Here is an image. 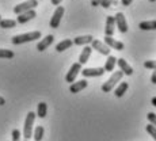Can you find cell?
I'll return each instance as SVG.
<instances>
[{
  "label": "cell",
  "mask_w": 156,
  "mask_h": 141,
  "mask_svg": "<svg viewBox=\"0 0 156 141\" xmlns=\"http://www.w3.org/2000/svg\"><path fill=\"white\" fill-rule=\"evenodd\" d=\"M72 40H64V41H61L60 44H57L56 45V50L57 52H64V50H67V49H69V48L72 46Z\"/></svg>",
  "instance_id": "21"
},
{
  "label": "cell",
  "mask_w": 156,
  "mask_h": 141,
  "mask_svg": "<svg viewBox=\"0 0 156 141\" xmlns=\"http://www.w3.org/2000/svg\"><path fill=\"white\" fill-rule=\"evenodd\" d=\"M117 64H118L119 69L124 75H128V76H130L132 73H133V68L130 67V65L126 62V60L124 58H117Z\"/></svg>",
  "instance_id": "14"
},
{
  "label": "cell",
  "mask_w": 156,
  "mask_h": 141,
  "mask_svg": "<svg viewBox=\"0 0 156 141\" xmlns=\"http://www.w3.org/2000/svg\"><path fill=\"white\" fill-rule=\"evenodd\" d=\"M114 30H115V20H114V16H107L106 27H105V34H106V37H112L114 34Z\"/></svg>",
  "instance_id": "15"
},
{
  "label": "cell",
  "mask_w": 156,
  "mask_h": 141,
  "mask_svg": "<svg viewBox=\"0 0 156 141\" xmlns=\"http://www.w3.org/2000/svg\"><path fill=\"white\" fill-rule=\"evenodd\" d=\"M145 130L148 132V133L151 134L152 137H154V140L156 141V128L154 126V125H147V126H145Z\"/></svg>",
  "instance_id": "26"
},
{
  "label": "cell",
  "mask_w": 156,
  "mask_h": 141,
  "mask_svg": "<svg viewBox=\"0 0 156 141\" xmlns=\"http://www.w3.org/2000/svg\"><path fill=\"white\" fill-rule=\"evenodd\" d=\"M151 103H152V104H154V106L156 107V97H154V98L151 99Z\"/></svg>",
  "instance_id": "36"
},
{
  "label": "cell",
  "mask_w": 156,
  "mask_h": 141,
  "mask_svg": "<svg viewBox=\"0 0 156 141\" xmlns=\"http://www.w3.org/2000/svg\"><path fill=\"white\" fill-rule=\"evenodd\" d=\"M48 114V104L45 103V102H41V103H38V107H37V115L40 117V118H45Z\"/></svg>",
  "instance_id": "23"
},
{
  "label": "cell",
  "mask_w": 156,
  "mask_h": 141,
  "mask_svg": "<svg viewBox=\"0 0 156 141\" xmlns=\"http://www.w3.org/2000/svg\"><path fill=\"white\" fill-rule=\"evenodd\" d=\"M147 118H148V121L151 122V125H154L156 128V114L155 113H148L147 114Z\"/></svg>",
  "instance_id": "29"
},
{
  "label": "cell",
  "mask_w": 156,
  "mask_h": 141,
  "mask_svg": "<svg viewBox=\"0 0 156 141\" xmlns=\"http://www.w3.org/2000/svg\"><path fill=\"white\" fill-rule=\"evenodd\" d=\"M84 77H99L105 73V69L102 67L99 68H86V69L80 71Z\"/></svg>",
  "instance_id": "9"
},
{
  "label": "cell",
  "mask_w": 156,
  "mask_h": 141,
  "mask_svg": "<svg viewBox=\"0 0 156 141\" xmlns=\"http://www.w3.org/2000/svg\"><path fill=\"white\" fill-rule=\"evenodd\" d=\"M35 16H37V12H35L34 10H31V11H27V12H23V14L18 15L16 23H20V25H25V23H27L29 20L34 19Z\"/></svg>",
  "instance_id": "11"
},
{
  "label": "cell",
  "mask_w": 156,
  "mask_h": 141,
  "mask_svg": "<svg viewBox=\"0 0 156 141\" xmlns=\"http://www.w3.org/2000/svg\"><path fill=\"white\" fill-rule=\"evenodd\" d=\"M80 71H82V65L79 64V62H75V64H72V67L69 68V71H68V73L65 75V82L68 83H73L75 80H76L77 75L80 73Z\"/></svg>",
  "instance_id": "5"
},
{
  "label": "cell",
  "mask_w": 156,
  "mask_h": 141,
  "mask_svg": "<svg viewBox=\"0 0 156 141\" xmlns=\"http://www.w3.org/2000/svg\"><path fill=\"white\" fill-rule=\"evenodd\" d=\"M115 64H117V58H115V57H114V56H109V57H107V60H106V64H105V67H103L105 72L114 71Z\"/></svg>",
  "instance_id": "19"
},
{
  "label": "cell",
  "mask_w": 156,
  "mask_h": 141,
  "mask_svg": "<svg viewBox=\"0 0 156 141\" xmlns=\"http://www.w3.org/2000/svg\"><path fill=\"white\" fill-rule=\"evenodd\" d=\"M114 20H115V26L118 27V30L121 33H126L128 31V22L126 18L122 12H117L115 16H114Z\"/></svg>",
  "instance_id": "7"
},
{
  "label": "cell",
  "mask_w": 156,
  "mask_h": 141,
  "mask_svg": "<svg viewBox=\"0 0 156 141\" xmlns=\"http://www.w3.org/2000/svg\"><path fill=\"white\" fill-rule=\"evenodd\" d=\"M11 136H12V141H20V137H22V133H20L19 129H14L12 133H11Z\"/></svg>",
  "instance_id": "27"
},
{
  "label": "cell",
  "mask_w": 156,
  "mask_h": 141,
  "mask_svg": "<svg viewBox=\"0 0 156 141\" xmlns=\"http://www.w3.org/2000/svg\"><path fill=\"white\" fill-rule=\"evenodd\" d=\"M92 41H94V37L92 35H79V37H76L72 42H73L75 45H79V46H82V45H88L91 44Z\"/></svg>",
  "instance_id": "16"
},
{
  "label": "cell",
  "mask_w": 156,
  "mask_h": 141,
  "mask_svg": "<svg viewBox=\"0 0 156 141\" xmlns=\"http://www.w3.org/2000/svg\"><path fill=\"white\" fill-rule=\"evenodd\" d=\"M16 26V20L14 19H2L0 20V27L2 29H12Z\"/></svg>",
  "instance_id": "24"
},
{
  "label": "cell",
  "mask_w": 156,
  "mask_h": 141,
  "mask_svg": "<svg viewBox=\"0 0 156 141\" xmlns=\"http://www.w3.org/2000/svg\"><path fill=\"white\" fill-rule=\"evenodd\" d=\"M128 88H129V84L126 82H122L121 84H119L118 87L115 88V92H114V95H115L117 98H122L125 95V92L128 91Z\"/></svg>",
  "instance_id": "20"
},
{
  "label": "cell",
  "mask_w": 156,
  "mask_h": 141,
  "mask_svg": "<svg viewBox=\"0 0 156 141\" xmlns=\"http://www.w3.org/2000/svg\"><path fill=\"white\" fill-rule=\"evenodd\" d=\"M37 5H38V0H27V2H25V3H20V4L15 5L14 12L16 15H20L23 12H27V11L34 10Z\"/></svg>",
  "instance_id": "4"
},
{
  "label": "cell",
  "mask_w": 156,
  "mask_h": 141,
  "mask_svg": "<svg viewBox=\"0 0 156 141\" xmlns=\"http://www.w3.org/2000/svg\"><path fill=\"white\" fill-rule=\"evenodd\" d=\"M61 2H62V0H52V4L53 5H58Z\"/></svg>",
  "instance_id": "34"
},
{
  "label": "cell",
  "mask_w": 156,
  "mask_h": 141,
  "mask_svg": "<svg viewBox=\"0 0 156 141\" xmlns=\"http://www.w3.org/2000/svg\"><path fill=\"white\" fill-rule=\"evenodd\" d=\"M105 44H106L110 49H115V50H124V48H125L124 44L114 40L113 37H105Z\"/></svg>",
  "instance_id": "12"
},
{
  "label": "cell",
  "mask_w": 156,
  "mask_h": 141,
  "mask_svg": "<svg viewBox=\"0 0 156 141\" xmlns=\"http://www.w3.org/2000/svg\"><path fill=\"white\" fill-rule=\"evenodd\" d=\"M132 3H133V0H121V4H122V5H125V7L130 5Z\"/></svg>",
  "instance_id": "31"
},
{
  "label": "cell",
  "mask_w": 156,
  "mask_h": 141,
  "mask_svg": "<svg viewBox=\"0 0 156 141\" xmlns=\"http://www.w3.org/2000/svg\"><path fill=\"white\" fill-rule=\"evenodd\" d=\"M87 86H88V82H87L86 79L79 80V82H73L69 87V91L72 92V94H77V92H80L82 90H84Z\"/></svg>",
  "instance_id": "13"
},
{
  "label": "cell",
  "mask_w": 156,
  "mask_h": 141,
  "mask_svg": "<svg viewBox=\"0 0 156 141\" xmlns=\"http://www.w3.org/2000/svg\"><path fill=\"white\" fill-rule=\"evenodd\" d=\"M25 141H30V140H25Z\"/></svg>",
  "instance_id": "38"
},
{
  "label": "cell",
  "mask_w": 156,
  "mask_h": 141,
  "mask_svg": "<svg viewBox=\"0 0 156 141\" xmlns=\"http://www.w3.org/2000/svg\"><path fill=\"white\" fill-rule=\"evenodd\" d=\"M91 5H94V7L101 5V0H91Z\"/></svg>",
  "instance_id": "33"
},
{
  "label": "cell",
  "mask_w": 156,
  "mask_h": 141,
  "mask_svg": "<svg viewBox=\"0 0 156 141\" xmlns=\"http://www.w3.org/2000/svg\"><path fill=\"white\" fill-rule=\"evenodd\" d=\"M34 121H35V113L30 111L26 115L25 125H23V137H25V140H30L33 137V125H34Z\"/></svg>",
  "instance_id": "2"
},
{
  "label": "cell",
  "mask_w": 156,
  "mask_h": 141,
  "mask_svg": "<svg viewBox=\"0 0 156 141\" xmlns=\"http://www.w3.org/2000/svg\"><path fill=\"white\" fill-rule=\"evenodd\" d=\"M149 2H152V3H154V2H156V0H149Z\"/></svg>",
  "instance_id": "37"
},
{
  "label": "cell",
  "mask_w": 156,
  "mask_h": 141,
  "mask_svg": "<svg viewBox=\"0 0 156 141\" xmlns=\"http://www.w3.org/2000/svg\"><path fill=\"white\" fill-rule=\"evenodd\" d=\"M64 12H65V10H64V7H62V5H58V7L56 8V11L53 12L52 19H50V27H52V29H57V27H58Z\"/></svg>",
  "instance_id": "6"
},
{
  "label": "cell",
  "mask_w": 156,
  "mask_h": 141,
  "mask_svg": "<svg viewBox=\"0 0 156 141\" xmlns=\"http://www.w3.org/2000/svg\"><path fill=\"white\" fill-rule=\"evenodd\" d=\"M0 20H2V16H0Z\"/></svg>",
  "instance_id": "39"
},
{
  "label": "cell",
  "mask_w": 156,
  "mask_h": 141,
  "mask_svg": "<svg viewBox=\"0 0 156 141\" xmlns=\"http://www.w3.org/2000/svg\"><path fill=\"white\" fill-rule=\"evenodd\" d=\"M122 77H124V73H122L121 71L114 72L112 76H110V79L107 80V82H105V84L102 86V91H103V92H110L114 87H115L117 83L121 82Z\"/></svg>",
  "instance_id": "3"
},
{
  "label": "cell",
  "mask_w": 156,
  "mask_h": 141,
  "mask_svg": "<svg viewBox=\"0 0 156 141\" xmlns=\"http://www.w3.org/2000/svg\"><path fill=\"white\" fill-rule=\"evenodd\" d=\"M151 82L154 83V84H156V69L152 72V76H151Z\"/></svg>",
  "instance_id": "32"
},
{
  "label": "cell",
  "mask_w": 156,
  "mask_h": 141,
  "mask_svg": "<svg viewBox=\"0 0 156 141\" xmlns=\"http://www.w3.org/2000/svg\"><path fill=\"white\" fill-rule=\"evenodd\" d=\"M41 38V31L35 30V31H30V33H25V34H19V35H15L12 37L11 42L14 45H20V44H25V42H31V41H35Z\"/></svg>",
  "instance_id": "1"
},
{
  "label": "cell",
  "mask_w": 156,
  "mask_h": 141,
  "mask_svg": "<svg viewBox=\"0 0 156 141\" xmlns=\"http://www.w3.org/2000/svg\"><path fill=\"white\" fill-rule=\"evenodd\" d=\"M14 52L10 49H0V58H12Z\"/></svg>",
  "instance_id": "25"
},
{
  "label": "cell",
  "mask_w": 156,
  "mask_h": 141,
  "mask_svg": "<svg viewBox=\"0 0 156 141\" xmlns=\"http://www.w3.org/2000/svg\"><path fill=\"white\" fill-rule=\"evenodd\" d=\"M91 48L92 49H95L97 52H99L101 55H105V56H110V48L107 46L105 42H102V41H98V40H94L91 42Z\"/></svg>",
  "instance_id": "8"
},
{
  "label": "cell",
  "mask_w": 156,
  "mask_h": 141,
  "mask_svg": "<svg viewBox=\"0 0 156 141\" xmlns=\"http://www.w3.org/2000/svg\"><path fill=\"white\" fill-rule=\"evenodd\" d=\"M53 41H55V35H52V34L46 35L44 40H41L40 42L37 44V50H38V52H44L46 48H49L50 45L53 44Z\"/></svg>",
  "instance_id": "10"
},
{
  "label": "cell",
  "mask_w": 156,
  "mask_h": 141,
  "mask_svg": "<svg viewBox=\"0 0 156 141\" xmlns=\"http://www.w3.org/2000/svg\"><path fill=\"white\" fill-rule=\"evenodd\" d=\"M4 104H5V99L3 97H0V106H4Z\"/></svg>",
  "instance_id": "35"
},
{
  "label": "cell",
  "mask_w": 156,
  "mask_h": 141,
  "mask_svg": "<svg viewBox=\"0 0 156 141\" xmlns=\"http://www.w3.org/2000/svg\"><path fill=\"white\" fill-rule=\"evenodd\" d=\"M139 29L144 30V31H148V30H156V20H144V22H140Z\"/></svg>",
  "instance_id": "18"
},
{
  "label": "cell",
  "mask_w": 156,
  "mask_h": 141,
  "mask_svg": "<svg viewBox=\"0 0 156 141\" xmlns=\"http://www.w3.org/2000/svg\"><path fill=\"white\" fill-rule=\"evenodd\" d=\"M91 53H92V48L91 46H84V49L82 50V53H80V56H79V64L80 65L86 64V62L88 61Z\"/></svg>",
  "instance_id": "17"
},
{
  "label": "cell",
  "mask_w": 156,
  "mask_h": 141,
  "mask_svg": "<svg viewBox=\"0 0 156 141\" xmlns=\"http://www.w3.org/2000/svg\"><path fill=\"white\" fill-rule=\"evenodd\" d=\"M113 2H114V0H101V5L103 8H109L110 5L113 4Z\"/></svg>",
  "instance_id": "30"
},
{
  "label": "cell",
  "mask_w": 156,
  "mask_h": 141,
  "mask_svg": "<svg viewBox=\"0 0 156 141\" xmlns=\"http://www.w3.org/2000/svg\"><path fill=\"white\" fill-rule=\"evenodd\" d=\"M44 133H45V129L44 126H37L33 130V139L34 141H42V137H44Z\"/></svg>",
  "instance_id": "22"
},
{
  "label": "cell",
  "mask_w": 156,
  "mask_h": 141,
  "mask_svg": "<svg viewBox=\"0 0 156 141\" xmlns=\"http://www.w3.org/2000/svg\"><path fill=\"white\" fill-rule=\"evenodd\" d=\"M144 67L147 69H156V60H151V61H145L144 62Z\"/></svg>",
  "instance_id": "28"
}]
</instances>
